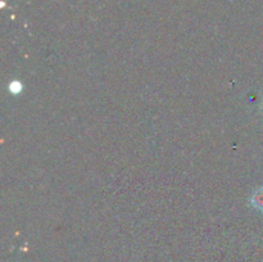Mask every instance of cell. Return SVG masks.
<instances>
[{
    "label": "cell",
    "instance_id": "cell-3",
    "mask_svg": "<svg viewBox=\"0 0 263 262\" xmlns=\"http://www.w3.org/2000/svg\"><path fill=\"white\" fill-rule=\"evenodd\" d=\"M262 110H263V105H262Z\"/></svg>",
    "mask_w": 263,
    "mask_h": 262
},
{
    "label": "cell",
    "instance_id": "cell-1",
    "mask_svg": "<svg viewBox=\"0 0 263 262\" xmlns=\"http://www.w3.org/2000/svg\"><path fill=\"white\" fill-rule=\"evenodd\" d=\"M251 203L254 208L263 211V188H259L258 190L253 193L251 198Z\"/></svg>",
    "mask_w": 263,
    "mask_h": 262
},
{
    "label": "cell",
    "instance_id": "cell-2",
    "mask_svg": "<svg viewBox=\"0 0 263 262\" xmlns=\"http://www.w3.org/2000/svg\"><path fill=\"white\" fill-rule=\"evenodd\" d=\"M9 91L13 94H18V92L22 91V85L18 81H12L9 84Z\"/></svg>",
    "mask_w": 263,
    "mask_h": 262
}]
</instances>
